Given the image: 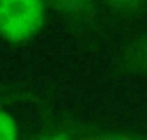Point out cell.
<instances>
[{
    "label": "cell",
    "instance_id": "cell-5",
    "mask_svg": "<svg viewBox=\"0 0 147 140\" xmlns=\"http://www.w3.org/2000/svg\"><path fill=\"white\" fill-rule=\"evenodd\" d=\"M19 135V127L16 120L0 109V140H14Z\"/></svg>",
    "mask_w": 147,
    "mask_h": 140
},
{
    "label": "cell",
    "instance_id": "cell-1",
    "mask_svg": "<svg viewBox=\"0 0 147 140\" xmlns=\"http://www.w3.org/2000/svg\"><path fill=\"white\" fill-rule=\"evenodd\" d=\"M45 0H0V38L22 44L36 38L46 22Z\"/></svg>",
    "mask_w": 147,
    "mask_h": 140
},
{
    "label": "cell",
    "instance_id": "cell-4",
    "mask_svg": "<svg viewBox=\"0 0 147 140\" xmlns=\"http://www.w3.org/2000/svg\"><path fill=\"white\" fill-rule=\"evenodd\" d=\"M105 7L120 17H135L147 7V0H101Z\"/></svg>",
    "mask_w": 147,
    "mask_h": 140
},
{
    "label": "cell",
    "instance_id": "cell-3",
    "mask_svg": "<svg viewBox=\"0 0 147 140\" xmlns=\"http://www.w3.org/2000/svg\"><path fill=\"white\" fill-rule=\"evenodd\" d=\"M120 69L132 75H147V33L127 46L120 60Z\"/></svg>",
    "mask_w": 147,
    "mask_h": 140
},
{
    "label": "cell",
    "instance_id": "cell-2",
    "mask_svg": "<svg viewBox=\"0 0 147 140\" xmlns=\"http://www.w3.org/2000/svg\"><path fill=\"white\" fill-rule=\"evenodd\" d=\"M48 9L74 26H91L96 21V0H45Z\"/></svg>",
    "mask_w": 147,
    "mask_h": 140
}]
</instances>
